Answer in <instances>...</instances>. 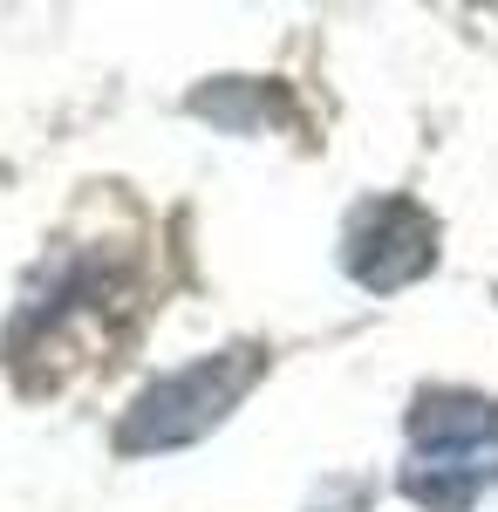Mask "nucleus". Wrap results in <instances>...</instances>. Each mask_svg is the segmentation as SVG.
Segmentation results:
<instances>
[{"mask_svg":"<svg viewBox=\"0 0 498 512\" xmlns=\"http://www.w3.org/2000/svg\"><path fill=\"white\" fill-rule=\"evenodd\" d=\"M267 376V349L239 342V349L198 355L185 369L157 376L151 390L137 396L116 424V451L123 458H144V451H178V444H198L226 424L232 410L246 403V390Z\"/></svg>","mask_w":498,"mask_h":512,"instance_id":"obj_1","label":"nucleus"},{"mask_svg":"<svg viewBox=\"0 0 498 512\" xmlns=\"http://www.w3.org/2000/svg\"><path fill=\"white\" fill-rule=\"evenodd\" d=\"M342 267L369 294L410 287V280H423L437 267V219L403 192L355 205V219H348V233H342Z\"/></svg>","mask_w":498,"mask_h":512,"instance_id":"obj_2","label":"nucleus"},{"mask_svg":"<svg viewBox=\"0 0 498 512\" xmlns=\"http://www.w3.org/2000/svg\"><path fill=\"white\" fill-rule=\"evenodd\" d=\"M410 444H417V458H458V451L498 444V396L423 390L410 403Z\"/></svg>","mask_w":498,"mask_h":512,"instance_id":"obj_3","label":"nucleus"},{"mask_svg":"<svg viewBox=\"0 0 498 512\" xmlns=\"http://www.w3.org/2000/svg\"><path fill=\"white\" fill-rule=\"evenodd\" d=\"M492 478H498V465H485V451H458V458H417L403 472V492L430 512H464Z\"/></svg>","mask_w":498,"mask_h":512,"instance_id":"obj_4","label":"nucleus"}]
</instances>
